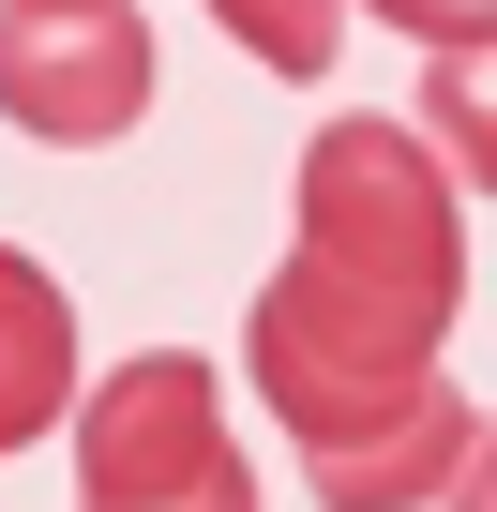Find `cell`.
Listing matches in <instances>:
<instances>
[{"mask_svg":"<svg viewBox=\"0 0 497 512\" xmlns=\"http://www.w3.org/2000/svg\"><path fill=\"white\" fill-rule=\"evenodd\" d=\"M211 16L241 31V61H272V76H332L347 61V0H211Z\"/></svg>","mask_w":497,"mask_h":512,"instance_id":"6","label":"cell"},{"mask_svg":"<svg viewBox=\"0 0 497 512\" xmlns=\"http://www.w3.org/2000/svg\"><path fill=\"white\" fill-rule=\"evenodd\" d=\"M61 422H76V497L91 512H241V497H257V467H241L196 347L106 362L91 407H61Z\"/></svg>","mask_w":497,"mask_h":512,"instance_id":"3","label":"cell"},{"mask_svg":"<svg viewBox=\"0 0 497 512\" xmlns=\"http://www.w3.org/2000/svg\"><path fill=\"white\" fill-rule=\"evenodd\" d=\"M437 347H452V317H407V302L317 272V256H287V272L257 287V317H241V362H257L272 422L302 437V482L347 497V512H392V497L467 482L482 437L437 392Z\"/></svg>","mask_w":497,"mask_h":512,"instance_id":"1","label":"cell"},{"mask_svg":"<svg viewBox=\"0 0 497 512\" xmlns=\"http://www.w3.org/2000/svg\"><path fill=\"white\" fill-rule=\"evenodd\" d=\"M76 407V302L46 287V256L0 241V452H31Z\"/></svg>","mask_w":497,"mask_h":512,"instance_id":"5","label":"cell"},{"mask_svg":"<svg viewBox=\"0 0 497 512\" xmlns=\"http://www.w3.org/2000/svg\"><path fill=\"white\" fill-rule=\"evenodd\" d=\"M302 256L407 317H467V211H452V166L407 136V121H317L302 151Z\"/></svg>","mask_w":497,"mask_h":512,"instance_id":"2","label":"cell"},{"mask_svg":"<svg viewBox=\"0 0 497 512\" xmlns=\"http://www.w3.org/2000/svg\"><path fill=\"white\" fill-rule=\"evenodd\" d=\"M377 16H392L407 46H437V61H482V31H497V0H377Z\"/></svg>","mask_w":497,"mask_h":512,"instance_id":"7","label":"cell"},{"mask_svg":"<svg viewBox=\"0 0 497 512\" xmlns=\"http://www.w3.org/2000/svg\"><path fill=\"white\" fill-rule=\"evenodd\" d=\"M0 121L46 151H106L151 121V31L136 0H0Z\"/></svg>","mask_w":497,"mask_h":512,"instance_id":"4","label":"cell"}]
</instances>
